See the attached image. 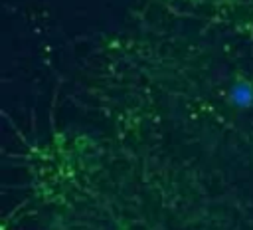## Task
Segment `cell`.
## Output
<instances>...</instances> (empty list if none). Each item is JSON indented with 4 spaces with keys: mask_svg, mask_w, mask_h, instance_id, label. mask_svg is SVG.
Listing matches in <instances>:
<instances>
[{
    "mask_svg": "<svg viewBox=\"0 0 253 230\" xmlns=\"http://www.w3.org/2000/svg\"><path fill=\"white\" fill-rule=\"evenodd\" d=\"M227 103L237 109H249L253 105V81L237 77L227 89Z\"/></svg>",
    "mask_w": 253,
    "mask_h": 230,
    "instance_id": "6da1fadb",
    "label": "cell"
}]
</instances>
